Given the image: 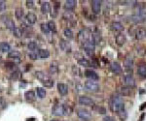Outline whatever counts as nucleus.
Returning a JSON list of instances; mask_svg holds the SVG:
<instances>
[{
  "instance_id": "nucleus-1",
  "label": "nucleus",
  "mask_w": 146,
  "mask_h": 121,
  "mask_svg": "<svg viewBox=\"0 0 146 121\" xmlns=\"http://www.w3.org/2000/svg\"><path fill=\"white\" fill-rule=\"evenodd\" d=\"M109 107H110V110H111L113 112L120 113L121 111H124L125 105H124V100L122 98L121 95H118V94L112 95L109 101Z\"/></svg>"
},
{
  "instance_id": "nucleus-2",
  "label": "nucleus",
  "mask_w": 146,
  "mask_h": 121,
  "mask_svg": "<svg viewBox=\"0 0 146 121\" xmlns=\"http://www.w3.org/2000/svg\"><path fill=\"white\" fill-rule=\"evenodd\" d=\"M83 46L85 52H86V53L89 56H94V54H95V48H96V43L95 40H94V37H92L91 39H89L88 41L83 43Z\"/></svg>"
},
{
  "instance_id": "nucleus-3",
  "label": "nucleus",
  "mask_w": 146,
  "mask_h": 121,
  "mask_svg": "<svg viewBox=\"0 0 146 121\" xmlns=\"http://www.w3.org/2000/svg\"><path fill=\"white\" fill-rule=\"evenodd\" d=\"M131 22L135 23L143 22L146 20V11H138L131 17Z\"/></svg>"
},
{
  "instance_id": "nucleus-4",
  "label": "nucleus",
  "mask_w": 146,
  "mask_h": 121,
  "mask_svg": "<svg viewBox=\"0 0 146 121\" xmlns=\"http://www.w3.org/2000/svg\"><path fill=\"white\" fill-rule=\"evenodd\" d=\"M85 88H86L88 91L96 93V92L100 91V84H98V83L95 80H89L85 82Z\"/></svg>"
},
{
  "instance_id": "nucleus-5",
  "label": "nucleus",
  "mask_w": 146,
  "mask_h": 121,
  "mask_svg": "<svg viewBox=\"0 0 146 121\" xmlns=\"http://www.w3.org/2000/svg\"><path fill=\"white\" fill-rule=\"evenodd\" d=\"M77 115H78L79 118H81V119H83L85 121H89L92 118L91 112L89 111L85 110V109H78L77 110Z\"/></svg>"
},
{
  "instance_id": "nucleus-6",
  "label": "nucleus",
  "mask_w": 146,
  "mask_h": 121,
  "mask_svg": "<svg viewBox=\"0 0 146 121\" xmlns=\"http://www.w3.org/2000/svg\"><path fill=\"white\" fill-rule=\"evenodd\" d=\"M75 58L77 59L78 63L81 65V66H84V67H90L91 66V62L89 60H87L81 53H76L75 54Z\"/></svg>"
},
{
  "instance_id": "nucleus-7",
  "label": "nucleus",
  "mask_w": 146,
  "mask_h": 121,
  "mask_svg": "<svg viewBox=\"0 0 146 121\" xmlns=\"http://www.w3.org/2000/svg\"><path fill=\"white\" fill-rule=\"evenodd\" d=\"M124 82L127 86L129 87H133L135 85V78L131 75V74H128L124 77Z\"/></svg>"
},
{
  "instance_id": "nucleus-8",
  "label": "nucleus",
  "mask_w": 146,
  "mask_h": 121,
  "mask_svg": "<svg viewBox=\"0 0 146 121\" xmlns=\"http://www.w3.org/2000/svg\"><path fill=\"white\" fill-rule=\"evenodd\" d=\"M54 115L56 116H62L64 115V110H63V105H56L53 108V111H52Z\"/></svg>"
},
{
  "instance_id": "nucleus-9",
  "label": "nucleus",
  "mask_w": 146,
  "mask_h": 121,
  "mask_svg": "<svg viewBox=\"0 0 146 121\" xmlns=\"http://www.w3.org/2000/svg\"><path fill=\"white\" fill-rule=\"evenodd\" d=\"M79 103L81 105H84V106H94L95 105V102L94 100H92L90 97L87 96H81L79 98Z\"/></svg>"
},
{
  "instance_id": "nucleus-10",
  "label": "nucleus",
  "mask_w": 146,
  "mask_h": 121,
  "mask_svg": "<svg viewBox=\"0 0 146 121\" xmlns=\"http://www.w3.org/2000/svg\"><path fill=\"white\" fill-rule=\"evenodd\" d=\"M85 76L91 80H98V78H100L98 74H96L95 71H93V70H86V71H85Z\"/></svg>"
},
{
  "instance_id": "nucleus-11",
  "label": "nucleus",
  "mask_w": 146,
  "mask_h": 121,
  "mask_svg": "<svg viewBox=\"0 0 146 121\" xmlns=\"http://www.w3.org/2000/svg\"><path fill=\"white\" fill-rule=\"evenodd\" d=\"M36 16L34 15L33 13H28L27 16H25V22L27 23L28 25H32L36 22Z\"/></svg>"
},
{
  "instance_id": "nucleus-12",
  "label": "nucleus",
  "mask_w": 146,
  "mask_h": 121,
  "mask_svg": "<svg viewBox=\"0 0 146 121\" xmlns=\"http://www.w3.org/2000/svg\"><path fill=\"white\" fill-rule=\"evenodd\" d=\"M101 9V2L98 0H93L92 1V10L95 14H98Z\"/></svg>"
},
{
  "instance_id": "nucleus-13",
  "label": "nucleus",
  "mask_w": 146,
  "mask_h": 121,
  "mask_svg": "<svg viewBox=\"0 0 146 121\" xmlns=\"http://www.w3.org/2000/svg\"><path fill=\"white\" fill-rule=\"evenodd\" d=\"M35 77H36L38 80L41 81V82H44V81H46V80H50V77L49 76H47L44 72H42V71H37V72H35Z\"/></svg>"
},
{
  "instance_id": "nucleus-14",
  "label": "nucleus",
  "mask_w": 146,
  "mask_h": 121,
  "mask_svg": "<svg viewBox=\"0 0 146 121\" xmlns=\"http://www.w3.org/2000/svg\"><path fill=\"white\" fill-rule=\"evenodd\" d=\"M137 74L140 78H146V63H141L137 68Z\"/></svg>"
},
{
  "instance_id": "nucleus-15",
  "label": "nucleus",
  "mask_w": 146,
  "mask_h": 121,
  "mask_svg": "<svg viewBox=\"0 0 146 121\" xmlns=\"http://www.w3.org/2000/svg\"><path fill=\"white\" fill-rule=\"evenodd\" d=\"M110 70H111L114 74H120L122 72V67L118 62H112V63L110 64Z\"/></svg>"
},
{
  "instance_id": "nucleus-16",
  "label": "nucleus",
  "mask_w": 146,
  "mask_h": 121,
  "mask_svg": "<svg viewBox=\"0 0 146 121\" xmlns=\"http://www.w3.org/2000/svg\"><path fill=\"white\" fill-rule=\"evenodd\" d=\"M118 92L120 93L121 96H129L131 92V87H129V86H121L119 87L118 89Z\"/></svg>"
},
{
  "instance_id": "nucleus-17",
  "label": "nucleus",
  "mask_w": 146,
  "mask_h": 121,
  "mask_svg": "<svg viewBox=\"0 0 146 121\" xmlns=\"http://www.w3.org/2000/svg\"><path fill=\"white\" fill-rule=\"evenodd\" d=\"M58 93L62 96L66 95L68 93V86L64 83H58Z\"/></svg>"
},
{
  "instance_id": "nucleus-18",
  "label": "nucleus",
  "mask_w": 146,
  "mask_h": 121,
  "mask_svg": "<svg viewBox=\"0 0 146 121\" xmlns=\"http://www.w3.org/2000/svg\"><path fill=\"white\" fill-rule=\"evenodd\" d=\"M8 57L9 58H12V59L16 60L17 62H20L21 61V52H19L18 50H11L10 52L8 53Z\"/></svg>"
},
{
  "instance_id": "nucleus-19",
  "label": "nucleus",
  "mask_w": 146,
  "mask_h": 121,
  "mask_svg": "<svg viewBox=\"0 0 146 121\" xmlns=\"http://www.w3.org/2000/svg\"><path fill=\"white\" fill-rule=\"evenodd\" d=\"M76 4H77V2L75 1V0H67V1H65L64 8L66 9V10H68V11H72V10H74V9H75Z\"/></svg>"
},
{
  "instance_id": "nucleus-20",
  "label": "nucleus",
  "mask_w": 146,
  "mask_h": 121,
  "mask_svg": "<svg viewBox=\"0 0 146 121\" xmlns=\"http://www.w3.org/2000/svg\"><path fill=\"white\" fill-rule=\"evenodd\" d=\"M127 41V38L125 36V34L123 33H120L116 36V44L118 46H123Z\"/></svg>"
},
{
  "instance_id": "nucleus-21",
  "label": "nucleus",
  "mask_w": 146,
  "mask_h": 121,
  "mask_svg": "<svg viewBox=\"0 0 146 121\" xmlns=\"http://www.w3.org/2000/svg\"><path fill=\"white\" fill-rule=\"evenodd\" d=\"M49 71L52 75H55L58 72V64L56 61H53L50 65V68H49Z\"/></svg>"
},
{
  "instance_id": "nucleus-22",
  "label": "nucleus",
  "mask_w": 146,
  "mask_h": 121,
  "mask_svg": "<svg viewBox=\"0 0 146 121\" xmlns=\"http://www.w3.org/2000/svg\"><path fill=\"white\" fill-rule=\"evenodd\" d=\"M124 66H125V69L128 70V71H131L133 68V61L131 58H127L124 62Z\"/></svg>"
},
{
  "instance_id": "nucleus-23",
  "label": "nucleus",
  "mask_w": 146,
  "mask_h": 121,
  "mask_svg": "<svg viewBox=\"0 0 146 121\" xmlns=\"http://www.w3.org/2000/svg\"><path fill=\"white\" fill-rule=\"evenodd\" d=\"M38 56L41 59H46L50 56V52H49L48 50H44V48H41V50H38Z\"/></svg>"
},
{
  "instance_id": "nucleus-24",
  "label": "nucleus",
  "mask_w": 146,
  "mask_h": 121,
  "mask_svg": "<svg viewBox=\"0 0 146 121\" xmlns=\"http://www.w3.org/2000/svg\"><path fill=\"white\" fill-rule=\"evenodd\" d=\"M146 37V31L144 29L139 28L138 30H136V33H135V38L137 40H142Z\"/></svg>"
},
{
  "instance_id": "nucleus-25",
  "label": "nucleus",
  "mask_w": 146,
  "mask_h": 121,
  "mask_svg": "<svg viewBox=\"0 0 146 121\" xmlns=\"http://www.w3.org/2000/svg\"><path fill=\"white\" fill-rule=\"evenodd\" d=\"M60 48L64 52H70L71 50V48H70V45L67 43L66 41L64 40H60Z\"/></svg>"
},
{
  "instance_id": "nucleus-26",
  "label": "nucleus",
  "mask_w": 146,
  "mask_h": 121,
  "mask_svg": "<svg viewBox=\"0 0 146 121\" xmlns=\"http://www.w3.org/2000/svg\"><path fill=\"white\" fill-rule=\"evenodd\" d=\"M111 29L114 30V31L121 32V31H123V30H124V26L122 25V23L116 22H113L111 24Z\"/></svg>"
},
{
  "instance_id": "nucleus-27",
  "label": "nucleus",
  "mask_w": 146,
  "mask_h": 121,
  "mask_svg": "<svg viewBox=\"0 0 146 121\" xmlns=\"http://www.w3.org/2000/svg\"><path fill=\"white\" fill-rule=\"evenodd\" d=\"M0 50L2 52H8L11 50V46L6 42H2V43H0Z\"/></svg>"
},
{
  "instance_id": "nucleus-28",
  "label": "nucleus",
  "mask_w": 146,
  "mask_h": 121,
  "mask_svg": "<svg viewBox=\"0 0 146 121\" xmlns=\"http://www.w3.org/2000/svg\"><path fill=\"white\" fill-rule=\"evenodd\" d=\"M50 9H51V7H50V3L49 2H43L42 3V5H41V12L43 14H47V13H49L50 12Z\"/></svg>"
},
{
  "instance_id": "nucleus-29",
  "label": "nucleus",
  "mask_w": 146,
  "mask_h": 121,
  "mask_svg": "<svg viewBox=\"0 0 146 121\" xmlns=\"http://www.w3.org/2000/svg\"><path fill=\"white\" fill-rule=\"evenodd\" d=\"M36 92H37V95H38L39 98H44L46 96V90L42 87H37L36 88Z\"/></svg>"
},
{
  "instance_id": "nucleus-30",
  "label": "nucleus",
  "mask_w": 146,
  "mask_h": 121,
  "mask_svg": "<svg viewBox=\"0 0 146 121\" xmlns=\"http://www.w3.org/2000/svg\"><path fill=\"white\" fill-rule=\"evenodd\" d=\"M25 97L27 98V100H29V101H32V100L35 99V93L33 91H27L25 93Z\"/></svg>"
},
{
  "instance_id": "nucleus-31",
  "label": "nucleus",
  "mask_w": 146,
  "mask_h": 121,
  "mask_svg": "<svg viewBox=\"0 0 146 121\" xmlns=\"http://www.w3.org/2000/svg\"><path fill=\"white\" fill-rule=\"evenodd\" d=\"M13 34L14 36L16 37V38H21V37L23 36V31L22 29L20 28V27H15L13 30Z\"/></svg>"
},
{
  "instance_id": "nucleus-32",
  "label": "nucleus",
  "mask_w": 146,
  "mask_h": 121,
  "mask_svg": "<svg viewBox=\"0 0 146 121\" xmlns=\"http://www.w3.org/2000/svg\"><path fill=\"white\" fill-rule=\"evenodd\" d=\"M27 48L29 50H31L32 52H34L35 50L38 48V45H37V43H35V42H30V43H28Z\"/></svg>"
},
{
  "instance_id": "nucleus-33",
  "label": "nucleus",
  "mask_w": 146,
  "mask_h": 121,
  "mask_svg": "<svg viewBox=\"0 0 146 121\" xmlns=\"http://www.w3.org/2000/svg\"><path fill=\"white\" fill-rule=\"evenodd\" d=\"M23 10L22 8H17L16 9V11H15V16H16V18H18V20H21L23 17Z\"/></svg>"
},
{
  "instance_id": "nucleus-34",
  "label": "nucleus",
  "mask_w": 146,
  "mask_h": 121,
  "mask_svg": "<svg viewBox=\"0 0 146 121\" xmlns=\"http://www.w3.org/2000/svg\"><path fill=\"white\" fill-rule=\"evenodd\" d=\"M5 67L7 69H10V70H14V71H17V66L14 62H10V61H7L5 63Z\"/></svg>"
},
{
  "instance_id": "nucleus-35",
  "label": "nucleus",
  "mask_w": 146,
  "mask_h": 121,
  "mask_svg": "<svg viewBox=\"0 0 146 121\" xmlns=\"http://www.w3.org/2000/svg\"><path fill=\"white\" fill-rule=\"evenodd\" d=\"M5 25H6V27L7 28H9V29H12V30H14V28H15V23H14V22L12 20H5Z\"/></svg>"
},
{
  "instance_id": "nucleus-36",
  "label": "nucleus",
  "mask_w": 146,
  "mask_h": 121,
  "mask_svg": "<svg viewBox=\"0 0 146 121\" xmlns=\"http://www.w3.org/2000/svg\"><path fill=\"white\" fill-rule=\"evenodd\" d=\"M40 27H41V30L43 33L48 34L49 32H50V28H49V26H48V23H42V24L40 25Z\"/></svg>"
},
{
  "instance_id": "nucleus-37",
  "label": "nucleus",
  "mask_w": 146,
  "mask_h": 121,
  "mask_svg": "<svg viewBox=\"0 0 146 121\" xmlns=\"http://www.w3.org/2000/svg\"><path fill=\"white\" fill-rule=\"evenodd\" d=\"M63 33H64V36L66 37V38L73 39V32L71 29H69V28L64 29V32H63Z\"/></svg>"
},
{
  "instance_id": "nucleus-38",
  "label": "nucleus",
  "mask_w": 146,
  "mask_h": 121,
  "mask_svg": "<svg viewBox=\"0 0 146 121\" xmlns=\"http://www.w3.org/2000/svg\"><path fill=\"white\" fill-rule=\"evenodd\" d=\"M63 110H64V115H70L72 112V109L67 105H63Z\"/></svg>"
},
{
  "instance_id": "nucleus-39",
  "label": "nucleus",
  "mask_w": 146,
  "mask_h": 121,
  "mask_svg": "<svg viewBox=\"0 0 146 121\" xmlns=\"http://www.w3.org/2000/svg\"><path fill=\"white\" fill-rule=\"evenodd\" d=\"M48 26H49V28H50V31H54V32H55L56 30V23H55V22H53V20H51V22H48Z\"/></svg>"
},
{
  "instance_id": "nucleus-40",
  "label": "nucleus",
  "mask_w": 146,
  "mask_h": 121,
  "mask_svg": "<svg viewBox=\"0 0 146 121\" xmlns=\"http://www.w3.org/2000/svg\"><path fill=\"white\" fill-rule=\"evenodd\" d=\"M43 83V85L45 87H52L54 85V80H46V81H44V82H42Z\"/></svg>"
},
{
  "instance_id": "nucleus-41",
  "label": "nucleus",
  "mask_w": 146,
  "mask_h": 121,
  "mask_svg": "<svg viewBox=\"0 0 146 121\" xmlns=\"http://www.w3.org/2000/svg\"><path fill=\"white\" fill-rule=\"evenodd\" d=\"M6 2L5 1H0V12H3L6 10Z\"/></svg>"
},
{
  "instance_id": "nucleus-42",
  "label": "nucleus",
  "mask_w": 146,
  "mask_h": 121,
  "mask_svg": "<svg viewBox=\"0 0 146 121\" xmlns=\"http://www.w3.org/2000/svg\"><path fill=\"white\" fill-rule=\"evenodd\" d=\"M28 56H29V58H31L32 60H35V59H37V57H39V56H38V54H37V53L32 52L28 53Z\"/></svg>"
},
{
  "instance_id": "nucleus-43",
  "label": "nucleus",
  "mask_w": 146,
  "mask_h": 121,
  "mask_svg": "<svg viewBox=\"0 0 146 121\" xmlns=\"http://www.w3.org/2000/svg\"><path fill=\"white\" fill-rule=\"evenodd\" d=\"M27 7L28 9H31L34 7V1H32V0H27Z\"/></svg>"
},
{
  "instance_id": "nucleus-44",
  "label": "nucleus",
  "mask_w": 146,
  "mask_h": 121,
  "mask_svg": "<svg viewBox=\"0 0 146 121\" xmlns=\"http://www.w3.org/2000/svg\"><path fill=\"white\" fill-rule=\"evenodd\" d=\"M5 106H6V103H5V101H4V99L0 97V109L5 108Z\"/></svg>"
},
{
  "instance_id": "nucleus-45",
  "label": "nucleus",
  "mask_w": 146,
  "mask_h": 121,
  "mask_svg": "<svg viewBox=\"0 0 146 121\" xmlns=\"http://www.w3.org/2000/svg\"><path fill=\"white\" fill-rule=\"evenodd\" d=\"M96 110H98V112L101 113V114H104V113L106 112L105 109H104V108H101V107H98V108H96Z\"/></svg>"
},
{
  "instance_id": "nucleus-46",
  "label": "nucleus",
  "mask_w": 146,
  "mask_h": 121,
  "mask_svg": "<svg viewBox=\"0 0 146 121\" xmlns=\"http://www.w3.org/2000/svg\"><path fill=\"white\" fill-rule=\"evenodd\" d=\"M103 121H116V120H115V118H113L112 116H105V117L103 118Z\"/></svg>"
},
{
  "instance_id": "nucleus-47",
  "label": "nucleus",
  "mask_w": 146,
  "mask_h": 121,
  "mask_svg": "<svg viewBox=\"0 0 146 121\" xmlns=\"http://www.w3.org/2000/svg\"><path fill=\"white\" fill-rule=\"evenodd\" d=\"M145 107H146V103L143 104V106H142V107H140V110H143V109H144Z\"/></svg>"
},
{
  "instance_id": "nucleus-48",
  "label": "nucleus",
  "mask_w": 146,
  "mask_h": 121,
  "mask_svg": "<svg viewBox=\"0 0 146 121\" xmlns=\"http://www.w3.org/2000/svg\"><path fill=\"white\" fill-rule=\"evenodd\" d=\"M51 121H58V119H52Z\"/></svg>"
},
{
  "instance_id": "nucleus-49",
  "label": "nucleus",
  "mask_w": 146,
  "mask_h": 121,
  "mask_svg": "<svg viewBox=\"0 0 146 121\" xmlns=\"http://www.w3.org/2000/svg\"><path fill=\"white\" fill-rule=\"evenodd\" d=\"M1 60H2V58H1V56H0V62H1Z\"/></svg>"
}]
</instances>
